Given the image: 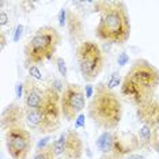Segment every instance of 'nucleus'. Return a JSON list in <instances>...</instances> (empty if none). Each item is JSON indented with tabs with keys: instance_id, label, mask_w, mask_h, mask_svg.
Here are the masks:
<instances>
[{
	"instance_id": "nucleus-4",
	"label": "nucleus",
	"mask_w": 159,
	"mask_h": 159,
	"mask_svg": "<svg viewBox=\"0 0 159 159\" xmlns=\"http://www.w3.org/2000/svg\"><path fill=\"white\" fill-rule=\"evenodd\" d=\"M75 57L79 64V70L86 82H94L101 75L105 66V56L101 46L95 41L82 42L76 48Z\"/></svg>"
},
{
	"instance_id": "nucleus-7",
	"label": "nucleus",
	"mask_w": 159,
	"mask_h": 159,
	"mask_svg": "<svg viewBox=\"0 0 159 159\" xmlns=\"http://www.w3.org/2000/svg\"><path fill=\"white\" fill-rule=\"evenodd\" d=\"M7 152L12 159H27L33 147V137L25 125L8 128L4 135Z\"/></svg>"
},
{
	"instance_id": "nucleus-9",
	"label": "nucleus",
	"mask_w": 159,
	"mask_h": 159,
	"mask_svg": "<svg viewBox=\"0 0 159 159\" xmlns=\"http://www.w3.org/2000/svg\"><path fill=\"white\" fill-rule=\"evenodd\" d=\"M137 120L143 125L151 126H159V98L157 95L151 97L147 101H144L142 105L136 107Z\"/></svg>"
},
{
	"instance_id": "nucleus-19",
	"label": "nucleus",
	"mask_w": 159,
	"mask_h": 159,
	"mask_svg": "<svg viewBox=\"0 0 159 159\" xmlns=\"http://www.w3.org/2000/svg\"><path fill=\"white\" fill-rule=\"evenodd\" d=\"M55 63H56V67H57V71H59L60 76L66 79V78H67V74H68V70H67V64H66V60H64L63 57L55 56Z\"/></svg>"
},
{
	"instance_id": "nucleus-2",
	"label": "nucleus",
	"mask_w": 159,
	"mask_h": 159,
	"mask_svg": "<svg viewBox=\"0 0 159 159\" xmlns=\"http://www.w3.org/2000/svg\"><path fill=\"white\" fill-rule=\"evenodd\" d=\"M122 103L120 97L105 83L95 86V93L90 99L87 114L97 128L102 131H114L122 120Z\"/></svg>"
},
{
	"instance_id": "nucleus-20",
	"label": "nucleus",
	"mask_w": 159,
	"mask_h": 159,
	"mask_svg": "<svg viewBox=\"0 0 159 159\" xmlns=\"http://www.w3.org/2000/svg\"><path fill=\"white\" fill-rule=\"evenodd\" d=\"M151 150L155 152H159V126L152 128V135H151Z\"/></svg>"
},
{
	"instance_id": "nucleus-8",
	"label": "nucleus",
	"mask_w": 159,
	"mask_h": 159,
	"mask_svg": "<svg viewBox=\"0 0 159 159\" xmlns=\"http://www.w3.org/2000/svg\"><path fill=\"white\" fill-rule=\"evenodd\" d=\"M86 107V94L82 86L76 83H67L61 93V113L67 121L76 120Z\"/></svg>"
},
{
	"instance_id": "nucleus-30",
	"label": "nucleus",
	"mask_w": 159,
	"mask_h": 159,
	"mask_svg": "<svg viewBox=\"0 0 159 159\" xmlns=\"http://www.w3.org/2000/svg\"><path fill=\"white\" fill-rule=\"evenodd\" d=\"M84 118L86 117L83 114H79L78 118H76V124H75V126H76V128H80V126L84 125Z\"/></svg>"
},
{
	"instance_id": "nucleus-32",
	"label": "nucleus",
	"mask_w": 159,
	"mask_h": 159,
	"mask_svg": "<svg viewBox=\"0 0 159 159\" xmlns=\"http://www.w3.org/2000/svg\"><path fill=\"white\" fill-rule=\"evenodd\" d=\"M101 159H118V158H114V157H111V155H102Z\"/></svg>"
},
{
	"instance_id": "nucleus-12",
	"label": "nucleus",
	"mask_w": 159,
	"mask_h": 159,
	"mask_svg": "<svg viewBox=\"0 0 159 159\" xmlns=\"http://www.w3.org/2000/svg\"><path fill=\"white\" fill-rule=\"evenodd\" d=\"M67 31L70 41L74 45H76V48L82 42H84V25H83L82 18L79 16V14L74 10H67Z\"/></svg>"
},
{
	"instance_id": "nucleus-13",
	"label": "nucleus",
	"mask_w": 159,
	"mask_h": 159,
	"mask_svg": "<svg viewBox=\"0 0 159 159\" xmlns=\"http://www.w3.org/2000/svg\"><path fill=\"white\" fill-rule=\"evenodd\" d=\"M66 136L64 159H80L83 155V140L80 135L75 129H68Z\"/></svg>"
},
{
	"instance_id": "nucleus-33",
	"label": "nucleus",
	"mask_w": 159,
	"mask_h": 159,
	"mask_svg": "<svg viewBox=\"0 0 159 159\" xmlns=\"http://www.w3.org/2000/svg\"><path fill=\"white\" fill-rule=\"evenodd\" d=\"M63 159H64V158H63Z\"/></svg>"
},
{
	"instance_id": "nucleus-25",
	"label": "nucleus",
	"mask_w": 159,
	"mask_h": 159,
	"mask_svg": "<svg viewBox=\"0 0 159 159\" xmlns=\"http://www.w3.org/2000/svg\"><path fill=\"white\" fill-rule=\"evenodd\" d=\"M129 61V57H128V55H126L125 52H122V53H120L118 55V59H117V63L120 64V66L122 67V66H125L126 63Z\"/></svg>"
},
{
	"instance_id": "nucleus-21",
	"label": "nucleus",
	"mask_w": 159,
	"mask_h": 159,
	"mask_svg": "<svg viewBox=\"0 0 159 159\" xmlns=\"http://www.w3.org/2000/svg\"><path fill=\"white\" fill-rule=\"evenodd\" d=\"M29 70V76L30 78H33L34 80H37V82H39V80H42V72L39 71V68H38V66H31V67H29L27 68Z\"/></svg>"
},
{
	"instance_id": "nucleus-10",
	"label": "nucleus",
	"mask_w": 159,
	"mask_h": 159,
	"mask_svg": "<svg viewBox=\"0 0 159 159\" xmlns=\"http://www.w3.org/2000/svg\"><path fill=\"white\" fill-rule=\"evenodd\" d=\"M23 98H25V107L27 110H34L38 109L42 103L45 95V87L38 84L37 80L33 78L27 76L23 80Z\"/></svg>"
},
{
	"instance_id": "nucleus-15",
	"label": "nucleus",
	"mask_w": 159,
	"mask_h": 159,
	"mask_svg": "<svg viewBox=\"0 0 159 159\" xmlns=\"http://www.w3.org/2000/svg\"><path fill=\"white\" fill-rule=\"evenodd\" d=\"M25 121H26V124L30 126L31 129H35V131H38L39 121H41L38 109H34V110H27L26 109V118H25Z\"/></svg>"
},
{
	"instance_id": "nucleus-17",
	"label": "nucleus",
	"mask_w": 159,
	"mask_h": 159,
	"mask_svg": "<svg viewBox=\"0 0 159 159\" xmlns=\"http://www.w3.org/2000/svg\"><path fill=\"white\" fill-rule=\"evenodd\" d=\"M66 132L61 133V135L57 137V139L53 142V148H55V154L56 157H59V155H63L64 154V147H66Z\"/></svg>"
},
{
	"instance_id": "nucleus-22",
	"label": "nucleus",
	"mask_w": 159,
	"mask_h": 159,
	"mask_svg": "<svg viewBox=\"0 0 159 159\" xmlns=\"http://www.w3.org/2000/svg\"><path fill=\"white\" fill-rule=\"evenodd\" d=\"M67 10L68 8H61L59 12V25L60 27H64L67 25Z\"/></svg>"
},
{
	"instance_id": "nucleus-29",
	"label": "nucleus",
	"mask_w": 159,
	"mask_h": 159,
	"mask_svg": "<svg viewBox=\"0 0 159 159\" xmlns=\"http://www.w3.org/2000/svg\"><path fill=\"white\" fill-rule=\"evenodd\" d=\"M121 159H146V157L144 155H142V154H129V155H126V157H124V158H121Z\"/></svg>"
},
{
	"instance_id": "nucleus-31",
	"label": "nucleus",
	"mask_w": 159,
	"mask_h": 159,
	"mask_svg": "<svg viewBox=\"0 0 159 159\" xmlns=\"http://www.w3.org/2000/svg\"><path fill=\"white\" fill-rule=\"evenodd\" d=\"M0 38H2V49H4V46H6V37H4V33H0Z\"/></svg>"
},
{
	"instance_id": "nucleus-11",
	"label": "nucleus",
	"mask_w": 159,
	"mask_h": 159,
	"mask_svg": "<svg viewBox=\"0 0 159 159\" xmlns=\"http://www.w3.org/2000/svg\"><path fill=\"white\" fill-rule=\"evenodd\" d=\"M25 118H26V107L20 106L16 102H11L3 109L0 124H2V128L7 131L8 128H12V126L23 125Z\"/></svg>"
},
{
	"instance_id": "nucleus-3",
	"label": "nucleus",
	"mask_w": 159,
	"mask_h": 159,
	"mask_svg": "<svg viewBox=\"0 0 159 159\" xmlns=\"http://www.w3.org/2000/svg\"><path fill=\"white\" fill-rule=\"evenodd\" d=\"M60 42L61 34L56 27H39L25 45V67L38 66L45 60L55 59L56 49Z\"/></svg>"
},
{
	"instance_id": "nucleus-5",
	"label": "nucleus",
	"mask_w": 159,
	"mask_h": 159,
	"mask_svg": "<svg viewBox=\"0 0 159 159\" xmlns=\"http://www.w3.org/2000/svg\"><path fill=\"white\" fill-rule=\"evenodd\" d=\"M39 111V126L38 132L42 135L56 132L60 128L61 121V93H59L52 86L45 87V95L42 99L41 106L38 107Z\"/></svg>"
},
{
	"instance_id": "nucleus-18",
	"label": "nucleus",
	"mask_w": 159,
	"mask_h": 159,
	"mask_svg": "<svg viewBox=\"0 0 159 159\" xmlns=\"http://www.w3.org/2000/svg\"><path fill=\"white\" fill-rule=\"evenodd\" d=\"M107 89L110 90H114L116 87H118V86H121V76H120V72L118 71H114L113 74L109 76L107 79V83H106Z\"/></svg>"
},
{
	"instance_id": "nucleus-28",
	"label": "nucleus",
	"mask_w": 159,
	"mask_h": 159,
	"mask_svg": "<svg viewBox=\"0 0 159 159\" xmlns=\"http://www.w3.org/2000/svg\"><path fill=\"white\" fill-rule=\"evenodd\" d=\"M25 91V89H23V82L22 83H18L16 84V89H15V93H16V98H20L22 97V94Z\"/></svg>"
},
{
	"instance_id": "nucleus-23",
	"label": "nucleus",
	"mask_w": 159,
	"mask_h": 159,
	"mask_svg": "<svg viewBox=\"0 0 159 159\" xmlns=\"http://www.w3.org/2000/svg\"><path fill=\"white\" fill-rule=\"evenodd\" d=\"M8 22H10V16H8V14L2 10V11H0V27H4Z\"/></svg>"
},
{
	"instance_id": "nucleus-1",
	"label": "nucleus",
	"mask_w": 159,
	"mask_h": 159,
	"mask_svg": "<svg viewBox=\"0 0 159 159\" xmlns=\"http://www.w3.org/2000/svg\"><path fill=\"white\" fill-rule=\"evenodd\" d=\"M95 11L101 14L95 27V37L102 42L124 45L131 37V19L124 2H95Z\"/></svg>"
},
{
	"instance_id": "nucleus-16",
	"label": "nucleus",
	"mask_w": 159,
	"mask_h": 159,
	"mask_svg": "<svg viewBox=\"0 0 159 159\" xmlns=\"http://www.w3.org/2000/svg\"><path fill=\"white\" fill-rule=\"evenodd\" d=\"M33 159H56V154H55V148L53 144L50 143L46 147H44L42 150H38L34 154Z\"/></svg>"
},
{
	"instance_id": "nucleus-6",
	"label": "nucleus",
	"mask_w": 159,
	"mask_h": 159,
	"mask_svg": "<svg viewBox=\"0 0 159 159\" xmlns=\"http://www.w3.org/2000/svg\"><path fill=\"white\" fill-rule=\"evenodd\" d=\"M125 78L135 83L148 97H154L159 87V70L146 59L133 61Z\"/></svg>"
},
{
	"instance_id": "nucleus-26",
	"label": "nucleus",
	"mask_w": 159,
	"mask_h": 159,
	"mask_svg": "<svg viewBox=\"0 0 159 159\" xmlns=\"http://www.w3.org/2000/svg\"><path fill=\"white\" fill-rule=\"evenodd\" d=\"M94 93H95V87H93L91 84H87V86H86V91H84L86 98H90V99H91L93 95H94Z\"/></svg>"
},
{
	"instance_id": "nucleus-14",
	"label": "nucleus",
	"mask_w": 159,
	"mask_h": 159,
	"mask_svg": "<svg viewBox=\"0 0 159 159\" xmlns=\"http://www.w3.org/2000/svg\"><path fill=\"white\" fill-rule=\"evenodd\" d=\"M151 135H152V128L142 125V128L136 133V142L139 150H151Z\"/></svg>"
},
{
	"instance_id": "nucleus-27",
	"label": "nucleus",
	"mask_w": 159,
	"mask_h": 159,
	"mask_svg": "<svg viewBox=\"0 0 159 159\" xmlns=\"http://www.w3.org/2000/svg\"><path fill=\"white\" fill-rule=\"evenodd\" d=\"M49 140H50V137H48V136L44 137V139H42L41 142L38 143V146H37V151H38V150H42L44 147H46L48 144H50V143H49Z\"/></svg>"
},
{
	"instance_id": "nucleus-24",
	"label": "nucleus",
	"mask_w": 159,
	"mask_h": 159,
	"mask_svg": "<svg viewBox=\"0 0 159 159\" xmlns=\"http://www.w3.org/2000/svg\"><path fill=\"white\" fill-rule=\"evenodd\" d=\"M22 33H23V26L22 25H18L15 27V31H14V42H18L22 37Z\"/></svg>"
}]
</instances>
